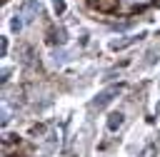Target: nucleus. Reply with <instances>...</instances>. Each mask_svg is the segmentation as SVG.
I'll return each mask as SVG.
<instances>
[{
  "label": "nucleus",
  "instance_id": "nucleus-1",
  "mask_svg": "<svg viewBox=\"0 0 160 157\" xmlns=\"http://www.w3.org/2000/svg\"><path fill=\"white\" fill-rule=\"evenodd\" d=\"M85 5L100 15L132 17V15H142V12L160 7V0H85Z\"/></svg>",
  "mask_w": 160,
  "mask_h": 157
}]
</instances>
